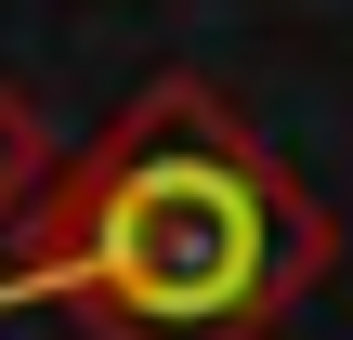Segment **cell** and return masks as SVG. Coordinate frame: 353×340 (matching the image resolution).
Wrapping results in <instances>:
<instances>
[{"instance_id":"obj_2","label":"cell","mask_w":353,"mask_h":340,"mask_svg":"<svg viewBox=\"0 0 353 340\" xmlns=\"http://www.w3.org/2000/svg\"><path fill=\"white\" fill-rule=\"evenodd\" d=\"M39 197H52V118L26 79H0V223H26Z\"/></svg>"},{"instance_id":"obj_1","label":"cell","mask_w":353,"mask_h":340,"mask_svg":"<svg viewBox=\"0 0 353 340\" xmlns=\"http://www.w3.org/2000/svg\"><path fill=\"white\" fill-rule=\"evenodd\" d=\"M13 236L0 314L65 301L92 340H262L341 262L327 197L196 66H157L79 157H52V197Z\"/></svg>"}]
</instances>
